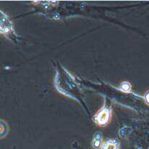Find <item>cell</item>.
Segmentation results:
<instances>
[{
    "mask_svg": "<svg viewBox=\"0 0 149 149\" xmlns=\"http://www.w3.org/2000/svg\"><path fill=\"white\" fill-rule=\"evenodd\" d=\"M111 118V110L109 108L101 109V110L96 114L95 120H96V124L99 126H104L109 124Z\"/></svg>",
    "mask_w": 149,
    "mask_h": 149,
    "instance_id": "obj_1",
    "label": "cell"
},
{
    "mask_svg": "<svg viewBox=\"0 0 149 149\" xmlns=\"http://www.w3.org/2000/svg\"><path fill=\"white\" fill-rule=\"evenodd\" d=\"M103 149H119V144L115 141H109L103 145Z\"/></svg>",
    "mask_w": 149,
    "mask_h": 149,
    "instance_id": "obj_2",
    "label": "cell"
},
{
    "mask_svg": "<svg viewBox=\"0 0 149 149\" xmlns=\"http://www.w3.org/2000/svg\"><path fill=\"white\" fill-rule=\"evenodd\" d=\"M121 88L125 92H130L131 90V85L128 82H124L121 84Z\"/></svg>",
    "mask_w": 149,
    "mask_h": 149,
    "instance_id": "obj_3",
    "label": "cell"
},
{
    "mask_svg": "<svg viewBox=\"0 0 149 149\" xmlns=\"http://www.w3.org/2000/svg\"><path fill=\"white\" fill-rule=\"evenodd\" d=\"M101 139H99V138H97V139L96 138H95L94 141H93V146L94 148H99L100 146H101Z\"/></svg>",
    "mask_w": 149,
    "mask_h": 149,
    "instance_id": "obj_4",
    "label": "cell"
},
{
    "mask_svg": "<svg viewBox=\"0 0 149 149\" xmlns=\"http://www.w3.org/2000/svg\"><path fill=\"white\" fill-rule=\"evenodd\" d=\"M145 100H146V102L149 105V91L146 93L145 95Z\"/></svg>",
    "mask_w": 149,
    "mask_h": 149,
    "instance_id": "obj_5",
    "label": "cell"
}]
</instances>
